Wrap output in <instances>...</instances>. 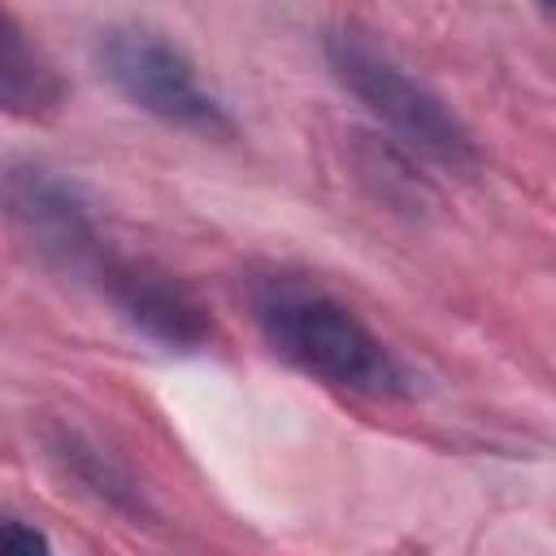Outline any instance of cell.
Masks as SVG:
<instances>
[{
    "mask_svg": "<svg viewBox=\"0 0 556 556\" xmlns=\"http://www.w3.org/2000/svg\"><path fill=\"white\" fill-rule=\"evenodd\" d=\"M256 326L265 330L269 348L287 356L295 369L326 387L361 391V395H400L404 369L382 348V339L330 291L274 274L261 278L252 291Z\"/></svg>",
    "mask_w": 556,
    "mask_h": 556,
    "instance_id": "6da1fadb",
    "label": "cell"
},
{
    "mask_svg": "<svg viewBox=\"0 0 556 556\" xmlns=\"http://www.w3.org/2000/svg\"><path fill=\"white\" fill-rule=\"evenodd\" d=\"M326 61L334 78L378 117L387 122L404 143L421 148L426 156H439L447 165L478 161V143L469 126L434 96L421 78H413L395 56H387L361 26H330L326 30Z\"/></svg>",
    "mask_w": 556,
    "mask_h": 556,
    "instance_id": "7a4b0ae2",
    "label": "cell"
},
{
    "mask_svg": "<svg viewBox=\"0 0 556 556\" xmlns=\"http://www.w3.org/2000/svg\"><path fill=\"white\" fill-rule=\"evenodd\" d=\"M96 56H100L109 83L135 109H143V113H152L178 130L204 135V139H230L235 135L226 104L200 83L191 56L178 43H169L161 30L135 26V22L109 26V30H100Z\"/></svg>",
    "mask_w": 556,
    "mask_h": 556,
    "instance_id": "3957f363",
    "label": "cell"
},
{
    "mask_svg": "<svg viewBox=\"0 0 556 556\" xmlns=\"http://www.w3.org/2000/svg\"><path fill=\"white\" fill-rule=\"evenodd\" d=\"M96 278L109 291V300L126 313V321L148 339L165 343L169 352H195L213 339L208 308L174 274L156 269L152 261L104 252L96 265Z\"/></svg>",
    "mask_w": 556,
    "mask_h": 556,
    "instance_id": "277c9868",
    "label": "cell"
},
{
    "mask_svg": "<svg viewBox=\"0 0 556 556\" xmlns=\"http://www.w3.org/2000/svg\"><path fill=\"white\" fill-rule=\"evenodd\" d=\"M4 191H9V208H13L17 226L52 265L96 274V265L109 248L100 243V230H96L83 195L65 178H56L43 165H13Z\"/></svg>",
    "mask_w": 556,
    "mask_h": 556,
    "instance_id": "5b68a950",
    "label": "cell"
},
{
    "mask_svg": "<svg viewBox=\"0 0 556 556\" xmlns=\"http://www.w3.org/2000/svg\"><path fill=\"white\" fill-rule=\"evenodd\" d=\"M65 100L52 61L26 39L13 13H0V104L13 117H43Z\"/></svg>",
    "mask_w": 556,
    "mask_h": 556,
    "instance_id": "8992f818",
    "label": "cell"
},
{
    "mask_svg": "<svg viewBox=\"0 0 556 556\" xmlns=\"http://www.w3.org/2000/svg\"><path fill=\"white\" fill-rule=\"evenodd\" d=\"M0 556H52V543H48V534L39 526H26L22 517H4Z\"/></svg>",
    "mask_w": 556,
    "mask_h": 556,
    "instance_id": "52a82bcc",
    "label": "cell"
}]
</instances>
